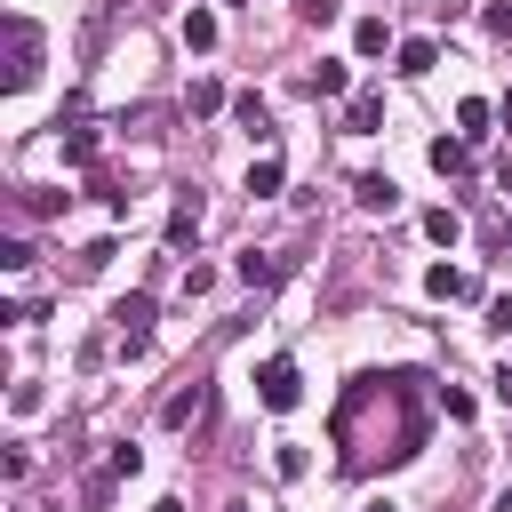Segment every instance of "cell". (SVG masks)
<instances>
[{
    "label": "cell",
    "mask_w": 512,
    "mask_h": 512,
    "mask_svg": "<svg viewBox=\"0 0 512 512\" xmlns=\"http://www.w3.org/2000/svg\"><path fill=\"white\" fill-rule=\"evenodd\" d=\"M0 40H8V96H24V88L40 80V48H48V40H40V24H32V16H8V24H0Z\"/></svg>",
    "instance_id": "6da1fadb"
},
{
    "label": "cell",
    "mask_w": 512,
    "mask_h": 512,
    "mask_svg": "<svg viewBox=\"0 0 512 512\" xmlns=\"http://www.w3.org/2000/svg\"><path fill=\"white\" fill-rule=\"evenodd\" d=\"M256 400H264L272 416H288V408L304 400V376H296V360H288V352H272V360L256 368Z\"/></svg>",
    "instance_id": "7a4b0ae2"
},
{
    "label": "cell",
    "mask_w": 512,
    "mask_h": 512,
    "mask_svg": "<svg viewBox=\"0 0 512 512\" xmlns=\"http://www.w3.org/2000/svg\"><path fill=\"white\" fill-rule=\"evenodd\" d=\"M112 320H120V352L136 360V352H144V336H152V296H144V288H136V296H120V304H112Z\"/></svg>",
    "instance_id": "3957f363"
},
{
    "label": "cell",
    "mask_w": 512,
    "mask_h": 512,
    "mask_svg": "<svg viewBox=\"0 0 512 512\" xmlns=\"http://www.w3.org/2000/svg\"><path fill=\"white\" fill-rule=\"evenodd\" d=\"M232 120H240V136H248V144H272V104H264L256 88H240V96H232Z\"/></svg>",
    "instance_id": "277c9868"
},
{
    "label": "cell",
    "mask_w": 512,
    "mask_h": 512,
    "mask_svg": "<svg viewBox=\"0 0 512 512\" xmlns=\"http://www.w3.org/2000/svg\"><path fill=\"white\" fill-rule=\"evenodd\" d=\"M424 296H440V304H472V296H480V280H472V272H456V264H432V272H424Z\"/></svg>",
    "instance_id": "5b68a950"
},
{
    "label": "cell",
    "mask_w": 512,
    "mask_h": 512,
    "mask_svg": "<svg viewBox=\"0 0 512 512\" xmlns=\"http://www.w3.org/2000/svg\"><path fill=\"white\" fill-rule=\"evenodd\" d=\"M352 200H360V208H368V216H392V208H400V184H392V176H384V168H368V176H360V184H352Z\"/></svg>",
    "instance_id": "8992f818"
},
{
    "label": "cell",
    "mask_w": 512,
    "mask_h": 512,
    "mask_svg": "<svg viewBox=\"0 0 512 512\" xmlns=\"http://www.w3.org/2000/svg\"><path fill=\"white\" fill-rule=\"evenodd\" d=\"M280 272H288V264H280L272 248H240V264H232V280H240V288H272Z\"/></svg>",
    "instance_id": "52a82bcc"
},
{
    "label": "cell",
    "mask_w": 512,
    "mask_h": 512,
    "mask_svg": "<svg viewBox=\"0 0 512 512\" xmlns=\"http://www.w3.org/2000/svg\"><path fill=\"white\" fill-rule=\"evenodd\" d=\"M432 64H440V40H424V32H416V40H400V48H392V72H408V80H424V72H432Z\"/></svg>",
    "instance_id": "ba28073f"
},
{
    "label": "cell",
    "mask_w": 512,
    "mask_h": 512,
    "mask_svg": "<svg viewBox=\"0 0 512 512\" xmlns=\"http://www.w3.org/2000/svg\"><path fill=\"white\" fill-rule=\"evenodd\" d=\"M344 128H352V136H376V128H384V88H360L352 112H344Z\"/></svg>",
    "instance_id": "9c48e42d"
},
{
    "label": "cell",
    "mask_w": 512,
    "mask_h": 512,
    "mask_svg": "<svg viewBox=\"0 0 512 512\" xmlns=\"http://www.w3.org/2000/svg\"><path fill=\"white\" fill-rule=\"evenodd\" d=\"M488 120H496V104H488V96H464V104H456V136H464V144H480V136H488Z\"/></svg>",
    "instance_id": "30bf717a"
},
{
    "label": "cell",
    "mask_w": 512,
    "mask_h": 512,
    "mask_svg": "<svg viewBox=\"0 0 512 512\" xmlns=\"http://www.w3.org/2000/svg\"><path fill=\"white\" fill-rule=\"evenodd\" d=\"M424 160H432L440 176H464V168H472V144H464V136H432V152H424Z\"/></svg>",
    "instance_id": "8fae6325"
},
{
    "label": "cell",
    "mask_w": 512,
    "mask_h": 512,
    "mask_svg": "<svg viewBox=\"0 0 512 512\" xmlns=\"http://www.w3.org/2000/svg\"><path fill=\"white\" fill-rule=\"evenodd\" d=\"M424 240H432V248H456V240H464V216H456L448 200H440V208H424Z\"/></svg>",
    "instance_id": "7c38bea8"
},
{
    "label": "cell",
    "mask_w": 512,
    "mask_h": 512,
    "mask_svg": "<svg viewBox=\"0 0 512 512\" xmlns=\"http://www.w3.org/2000/svg\"><path fill=\"white\" fill-rule=\"evenodd\" d=\"M184 48H192V56L216 48V8H184Z\"/></svg>",
    "instance_id": "4fadbf2b"
},
{
    "label": "cell",
    "mask_w": 512,
    "mask_h": 512,
    "mask_svg": "<svg viewBox=\"0 0 512 512\" xmlns=\"http://www.w3.org/2000/svg\"><path fill=\"white\" fill-rule=\"evenodd\" d=\"M304 88H312V96H344V88H352V72H344L336 56H320V64L304 72Z\"/></svg>",
    "instance_id": "5bb4252c"
},
{
    "label": "cell",
    "mask_w": 512,
    "mask_h": 512,
    "mask_svg": "<svg viewBox=\"0 0 512 512\" xmlns=\"http://www.w3.org/2000/svg\"><path fill=\"white\" fill-rule=\"evenodd\" d=\"M384 48H392L384 16H360V24H352V56H384Z\"/></svg>",
    "instance_id": "9a60e30c"
},
{
    "label": "cell",
    "mask_w": 512,
    "mask_h": 512,
    "mask_svg": "<svg viewBox=\"0 0 512 512\" xmlns=\"http://www.w3.org/2000/svg\"><path fill=\"white\" fill-rule=\"evenodd\" d=\"M200 240V200H176V216H168V248H192Z\"/></svg>",
    "instance_id": "2e32d148"
},
{
    "label": "cell",
    "mask_w": 512,
    "mask_h": 512,
    "mask_svg": "<svg viewBox=\"0 0 512 512\" xmlns=\"http://www.w3.org/2000/svg\"><path fill=\"white\" fill-rule=\"evenodd\" d=\"M272 472H280V480H304V472H312V448H304V440H280V448H272Z\"/></svg>",
    "instance_id": "e0dca14e"
},
{
    "label": "cell",
    "mask_w": 512,
    "mask_h": 512,
    "mask_svg": "<svg viewBox=\"0 0 512 512\" xmlns=\"http://www.w3.org/2000/svg\"><path fill=\"white\" fill-rule=\"evenodd\" d=\"M248 192H256V200H272V192H280V160H272V152H256V160H248Z\"/></svg>",
    "instance_id": "ac0fdd59"
},
{
    "label": "cell",
    "mask_w": 512,
    "mask_h": 512,
    "mask_svg": "<svg viewBox=\"0 0 512 512\" xmlns=\"http://www.w3.org/2000/svg\"><path fill=\"white\" fill-rule=\"evenodd\" d=\"M64 168H96V128H72L64 136Z\"/></svg>",
    "instance_id": "d6986e66"
},
{
    "label": "cell",
    "mask_w": 512,
    "mask_h": 512,
    "mask_svg": "<svg viewBox=\"0 0 512 512\" xmlns=\"http://www.w3.org/2000/svg\"><path fill=\"white\" fill-rule=\"evenodd\" d=\"M16 208H24V216H56L64 200H56V192H40V184H24V192H16Z\"/></svg>",
    "instance_id": "ffe728a7"
},
{
    "label": "cell",
    "mask_w": 512,
    "mask_h": 512,
    "mask_svg": "<svg viewBox=\"0 0 512 512\" xmlns=\"http://www.w3.org/2000/svg\"><path fill=\"white\" fill-rule=\"evenodd\" d=\"M440 416L464 424V416H472V392H464V384H440Z\"/></svg>",
    "instance_id": "44dd1931"
},
{
    "label": "cell",
    "mask_w": 512,
    "mask_h": 512,
    "mask_svg": "<svg viewBox=\"0 0 512 512\" xmlns=\"http://www.w3.org/2000/svg\"><path fill=\"white\" fill-rule=\"evenodd\" d=\"M200 416V392H168V408H160V424H192Z\"/></svg>",
    "instance_id": "7402d4cb"
},
{
    "label": "cell",
    "mask_w": 512,
    "mask_h": 512,
    "mask_svg": "<svg viewBox=\"0 0 512 512\" xmlns=\"http://www.w3.org/2000/svg\"><path fill=\"white\" fill-rule=\"evenodd\" d=\"M104 472H112V480H136V472H144V448H136V440H128V448H112V464H104Z\"/></svg>",
    "instance_id": "603a6c76"
},
{
    "label": "cell",
    "mask_w": 512,
    "mask_h": 512,
    "mask_svg": "<svg viewBox=\"0 0 512 512\" xmlns=\"http://www.w3.org/2000/svg\"><path fill=\"white\" fill-rule=\"evenodd\" d=\"M480 24H488L496 40H512V0H488V8H480Z\"/></svg>",
    "instance_id": "cb8c5ba5"
},
{
    "label": "cell",
    "mask_w": 512,
    "mask_h": 512,
    "mask_svg": "<svg viewBox=\"0 0 512 512\" xmlns=\"http://www.w3.org/2000/svg\"><path fill=\"white\" fill-rule=\"evenodd\" d=\"M336 8H344V0H296V16H304V24H336Z\"/></svg>",
    "instance_id": "d4e9b609"
},
{
    "label": "cell",
    "mask_w": 512,
    "mask_h": 512,
    "mask_svg": "<svg viewBox=\"0 0 512 512\" xmlns=\"http://www.w3.org/2000/svg\"><path fill=\"white\" fill-rule=\"evenodd\" d=\"M488 336H512V296H496V304H488Z\"/></svg>",
    "instance_id": "484cf974"
},
{
    "label": "cell",
    "mask_w": 512,
    "mask_h": 512,
    "mask_svg": "<svg viewBox=\"0 0 512 512\" xmlns=\"http://www.w3.org/2000/svg\"><path fill=\"white\" fill-rule=\"evenodd\" d=\"M496 120H504V136H512V88H504V96H496Z\"/></svg>",
    "instance_id": "4316f807"
},
{
    "label": "cell",
    "mask_w": 512,
    "mask_h": 512,
    "mask_svg": "<svg viewBox=\"0 0 512 512\" xmlns=\"http://www.w3.org/2000/svg\"><path fill=\"white\" fill-rule=\"evenodd\" d=\"M496 248H504V256H512V216H504V224H496Z\"/></svg>",
    "instance_id": "83f0119b"
},
{
    "label": "cell",
    "mask_w": 512,
    "mask_h": 512,
    "mask_svg": "<svg viewBox=\"0 0 512 512\" xmlns=\"http://www.w3.org/2000/svg\"><path fill=\"white\" fill-rule=\"evenodd\" d=\"M488 512H512V480H504V488H496V504H488Z\"/></svg>",
    "instance_id": "f1b7e54d"
},
{
    "label": "cell",
    "mask_w": 512,
    "mask_h": 512,
    "mask_svg": "<svg viewBox=\"0 0 512 512\" xmlns=\"http://www.w3.org/2000/svg\"><path fill=\"white\" fill-rule=\"evenodd\" d=\"M496 400H504V408H512V368H504V376H496Z\"/></svg>",
    "instance_id": "f546056e"
},
{
    "label": "cell",
    "mask_w": 512,
    "mask_h": 512,
    "mask_svg": "<svg viewBox=\"0 0 512 512\" xmlns=\"http://www.w3.org/2000/svg\"><path fill=\"white\" fill-rule=\"evenodd\" d=\"M360 512H400V504H392V496H376V504H360Z\"/></svg>",
    "instance_id": "4dcf8cb0"
},
{
    "label": "cell",
    "mask_w": 512,
    "mask_h": 512,
    "mask_svg": "<svg viewBox=\"0 0 512 512\" xmlns=\"http://www.w3.org/2000/svg\"><path fill=\"white\" fill-rule=\"evenodd\" d=\"M152 512H184V504H176V496H160V504H152Z\"/></svg>",
    "instance_id": "1f68e13d"
},
{
    "label": "cell",
    "mask_w": 512,
    "mask_h": 512,
    "mask_svg": "<svg viewBox=\"0 0 512 512\" xmlns=\"http://www.w3.org/2000/svg\"><path fill=\"white\" fill-rule=\"evenodd\" d=\"M224 512H248V504H224Z\"/></svg>",
    "instance_id": "d6a6232c"
}]
</instances>
